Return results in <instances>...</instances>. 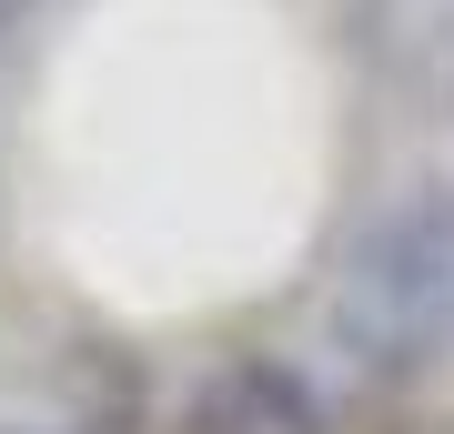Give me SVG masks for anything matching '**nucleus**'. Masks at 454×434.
Wrapping results in <instances>:
<instances>
[{
  "mask_svg": "<svg viewBox=\"0 0 454 434\" xmlns=\"http://www.w3.org/2000/svg\"><path fill=\"white\" fill-rule=\"evenodd\" d=\"M303 354L364 414L454 374V172H404L343 223Z\"/></svg>",
  "mask_w": 454,
  "mask_h": 434,
  "instance_id": "nucleus-1",
  "label": "nucleus"
},
{
  "mask_svg": "<svg viewBox=\"0 0 454 434\" xmlns=\"http://www.w3.org/2000/svg\"><path fill=\"white\" fill-rule=\"evenodd\" d=\"M373 414L303 343H232L172 394V434H364Z\"/></svg>",
  "mask_w": 454,
  "mask_h": 434,
  "instance_id": "nucleus-2",
  "label": "nucleus"
},
{
  "mask_svg": "<svg viewBox=\"0 0 454 434\" xmlns=\"http://www.w3.org/2000/svg\"><path fill=\"white\" fill-rule=\"evenodd\" d=\"M354 51H364L373 91L424 122L434 81H444V51H454V0H354Z\"/></svg>",
  "mask_w": 454,
  "mask_h": 434,
  "instance_id": "nucleus-3",
  "label": "nucleus"
},
{
  "mask_svg": "<svg viewBox=\"0 0 454 434\" xmlns=\"http://www.w3.org/2000/svg\"><path fill=\"white\" fill-rule=\"evenodd\" d=\"M51 11H61V0H0V51H20V41H31Z\"/></svg>",
  "mask_w": 454,
  "mask_h": 434,
  "instance_id": "nucleus-4",
  "label": "nucleus"
},
{
  "mask_svg": "<svg viewBox=\"0 0 454 434\" xmlns=\"http://www.w3.org/2000/svg\"><path fill=\"white\" fill-rule=\"evenodd\" d=\"M424 122H434L444 142H454V51H444V81H434V112H424Z\"/></svg>",
  "mask_w": 454,
  "mask_h": 434,
  "instance_id": "nucleus-5",
  "label": "nucleus"
}]
</instances>
